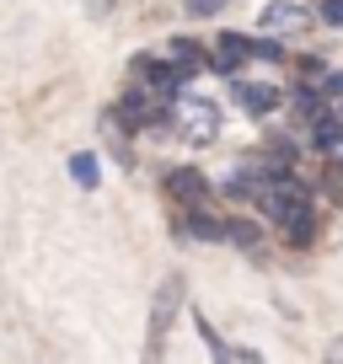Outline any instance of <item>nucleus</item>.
<instances>
[{"label":"nucleus","instance_id":"11","mask_svg":"<svg viewBox=\"0 0 343 364\" xmlns=\"http://www.w3.org/2000/svg\"><path fill=\"white\" fill-rule=\"evenodd\" d=\"M226 241H231V247H241V252H252V247H258V225H252V220H231Z\"/></svg>","mask_w":343,"mask_h":364},{"label":"nucleus","instance_id":"18","mask_svg":"<svg viewBox=\"0 0 343 364\" xmlns=\"http://www.w3.org/2000/svg\"><path fill=\"white\" fill-rule=\"evenodd\" d=\"M338 166H343V156H338Z\"/></svg>","mask_w":343,"mask_h":364},{"label":"nucleus","instance_id":"6","mask_svg":"<svg viewBox=\"0 0 343 364\" xmlns=\"http://www.w3.org/2000/svg\"><path fill=\"white\" fill-rule=\"evenodd\" d=\"M231 97H236V107H247L252 118H268V113H279V86H258V80H236V86H231Z\"/></svg>","mask_w":343,"mask_h":364},{"label":"nucleus","instance_id":"8","mask_svg":"<svg viewBox=\"0 0 343 364\" xmlns=\"http://www.w3.org/2000/svg\"><path fill=\"white\" fill-rule=\"evenodd\" d=\"M118 124H129V129H150V124H161V107L150 102V97H124V102H118Z\"/></svg>","mask_w":343,"mask_h":364},{"label":"nucleus","instance_id":"17","mask_svg":"<svg viewBox=\"0 0 343 364\" xmlns=\"http://www.w3.org/2000/svg\"><path fill=\"white\" fill-rule=\"evenodd\" d=\"M102 11H113V0H92V16H102Z\"/></svg>","mask_w":343,"mask_h":364},{"label":"nucleus","instance_id":"14","mask_svg":"<svg viewBox=\"0 0 343 364\" xmlns=\"http://www.w3.org/2000/svg\"><path fill=\"white\" fill-rule=\"evenodd\" d=\"M226 0H188V16H215Z\"/></svg>","mask_w":343,"mask_h":364},{"label":"nucleus","instance_id":"15","mask_svg":"<svg viewBox=\"0 0 343 364\" xmlns=\"http://www.w3.org/2000/svg\"><path fill=\"white\" fill-rule=\"evenodd\" d=\"M252 54H258V59H279V38H263V43H252Z\"/></svg>","mask_w":343,"mask_h":364},{"label":"nucleus","instance_id":"16","mask_svg":"<svg viewBox=\"0 0 343 364\" xmlns=\"http://www.w3.org/2000/svg\"><path fill=\"white\" fill-rule=\"evenodd\" d=\"M322 118H327V124H332V129L343 134V102H338V107H322Z\"/></svg>","mask_w":343,"mask_h":364},{"label":"nucleus","instance_id":"7","mask_svg":"<svg viewBox=\"0 0 343 364\" xmlns=\"http://www.w3.org/2000/svg\"><path fill=\"white\" fill-rule=\"evenodd\" d=\"M252 59V43L247 38H236V33H220V43H215V59H209V70L215 75H236L241 65Z\"/></svg>","mask_w":343,"mask_h":364},{"label":"nucleus","instance_id":"1","mask_svg":"<svg viewBox=\"0 0 343 364\" xmlns=\"http://www.w3.org/2000/svg\"><path fill=\"white\" fill-rule=\"evenodd\" d=\"M258 198H263V209L279 220L290 247H311V241H317V209H311L306 188H295V182H285V177H268Z\"/></svg>","mask_w":343,"mask_h":364},{"label":"nucleus","instance_id":"3","mask_svg":"<svg viewBox=\"0 0 343 364\" xmlns=\"http://www.w3.org/2000/svg\"><path fill=\"white\" fill-rule=\"evenodd\" d=\"M183 306V273H167L156 284V300H150V338H145V353H161L167 348V332H172V316Z\"/></svg>","mask_w":343,"mask_h":364},{"label":"nucleus","instance_id":"9","mask_svg":"<svg viewBox=\"0 0 343 364\" xmlns=\"http://www.w3.org/2000/svg\"><path fill=\"white\" fill-rule=\"evenodd\" d=\"M70 177H75V188H80V193H92V188H97L102 166H97V156H92V150H75V156H70Z\"/></svg>","mask_w":343,"mask_h":364},{"label":"nucleus","instance_id":"4","mask_svg":"<svg viewBox=\"0 0 343 364\" xmlns=\"http://www.w3.org/2000/svg\"><path fill=\"white\" fill-rule=\"evenodd\" d=\"M317 22V11H311V6H300V0H274V6H268L263 11V27L274 38H290V33H306V27Z\"/></svg>","mask_w":343,"mask_h":364},{"label":"nucleus","instance_id":"10","mask_svg":"<svg viewBox=\"0 0 343 364\" xmlns=\"http://www.w3.org/2000/svg\"><path fill=\"white\" fill-rule=\"evenodd\" d=\"M188 236H194V241H226V220L194 209V215H188Z\"/></svg>","mask_w":343,"mask_h":364},{"label":"nucleus","instance_id":"2","mask_svg":"<svg viewBox=\"0 0 343 364\" xmlns=\"http://www.w3.org/2000/svg\"><path fill=\"white\" fill-rule=\"evenodd\" d=\"M172 129L188 139V145H215L220 139V107L204 97H188V102L172 107Z\"/></svg>","mask_w":343,"mask_h":364},{"label":"nucleus","instance_id":"13","mask_svg":"<svg viewBox=\"0 0 343 364\" xmlns=\"http://www.w3.org/2000/svg\"><path fill=\"white\" fill-rule=\"evenodd\" d=\"M317 16H322L327 27H343V0H322V6H317Z\"/></svg>","mask_w":343,"mask_h":364},{"label":"nucleus","instance_id":"12","mask_svg":"<svg viewBox=\"0 0 343 364\" xmlns=\"http://www.w3.org/2000/svg\"><path fill=\"white\" fill-rule=\"evenodd\" d=\"M167 59H177V65H204V54H199L194 38H172V43H167Z\"/></svg>","mask_w":343,"mask_h":364},{"label":"nucleus","instance_id":"5","mask_svg":"<svg viewBox=\"0 0 343 364\" xmlns=\"http://www.w3.org/2000/svg\"><path fill=\"white\" fill-rule=\"evenodd\" d=\"M161 188H167V198H177V204H204V193H209V182H204V171H194V166H172L167 177H161Z\"/></svg>","mask_w":343,"mask_h":364}]
</instances>
